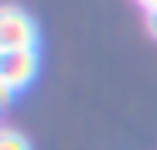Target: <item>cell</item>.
I'll list each match as a JSON object with an SVG mask.
<instances>
[{
	"mask_svg": "<svg viewBox=\"0 0 157 150\" xmlns=\"http://www.w3.org/2000/svg\"><path fill=\"white\" fill-rule=\"evenodd\" d=\"M24 48H38L34 21L17 7H4L0 10V51H24Z\"/></svg>",
	"mask_w": 157,
	"mask_h": 150,
	"instance_id": "obj_1",
	"label": "cell"
},
{
	"mask_svg": "<svg viewBox=\"0 0 157 150\" xmlns=\"http://www.w3.org/2000/svg\"><path fill=\"white\" fill-rule=\"evenodd\" d=\"M38 48H24V51H0V85L7 89H24L38 75Z\"/></svg>",
	"mask_w": 157,
	"mask_h": 150,
	"instance_id": "obj_2",
	"label": "cell"
},
{
	"mask_svg": "<svg viewBox=\"0 0 157 150\" xmlns=\"http://www.w3.org/2000/svg\"><path fill=\"white\" fill-rule=\"evenodd\" d=\"M0 150H31V143L17 130H0Z\"/></svg>",
	"mask_w": 157,
	"mask_h": 150,
	"instance_id": "obj_3",
	"label": "cell"
},
{
	"mask_svg": "<svg viewBox=\"0 0 157 150\" xmlns=\"http://www.w3.org/2000/svg\"><path fill=\"white\" fill-rule=\"evenodd\" d=\"M137 4L147 10V17H157V0H137Z\"/></svg>",
	"mask_w": 157,
	"mask_h": 150,
	"instance_id": "obj_4",
	"label": "cell"
},
{
	"mask_svg": "<svg viewBox=\"0 0 157 150\" xmlns=\"http://www.w3.org/2000/svg\"><path fill=\"white\" fill-rule=\"evenodd\" d=\"M10 99H14V89H7V85H0V103H4V106H7V103H10Z\"/></svg>",
	"mask_w": 157,
	"mask_h": 150,
	"instance_id": "obj_5",
	"label": "cell"
},
{
	"mask_svg": "<svg viewBox=\"0 0 157 150\" xmlns=\"http://www.w3.org/2000/svg\"><path fill=\"white\" fill-rule=\"evenodd\" d=\"M147 21H150V31L157 34V17H147Z\"/></svg>",
	"mask_w": 157,
	"mask_h": 150,
	"instance_id": "obj_6",
	"label": "cell"
}]
</instances>
